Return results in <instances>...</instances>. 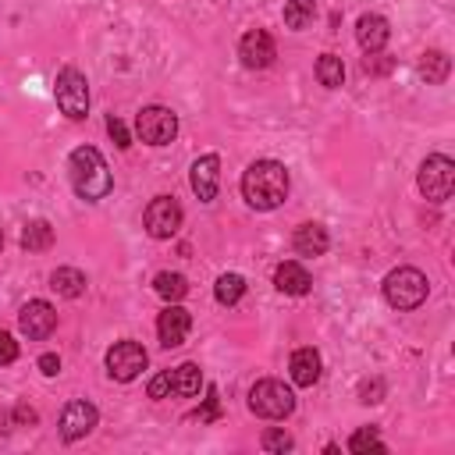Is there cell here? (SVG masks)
<instances>
[{
  "instance_id": "obj_1",
  "label": "cell",
  "mask_w": 455,
  "mask_h": 455,
  "mask_svg": "<svg viewBox=\"0 0 455 455\" xmlns=\"http://www.w3.org/2000/svg\"><path fill=\"white\" fill-rule=\"evenodd\" d=\"M242 196L252 210H277L288 199V171L277 160H256L242 174Z\"/></svg>"
},
{
  "instance_id": "obj_2",
  "label": "cell",
  "mask_w": 455,
  "mask_h": 455,
  "mask_svg": "<svg viewBox=\"0 0 455 455\" xmlns=\"http://www.w3.org/2000/svg\"><path fill=\"white\" fill-rule=\"evenodd\" d=\"M68 171H71V185H75L78 199H85V203H100L114 188L110 167L96 146H78L68 160Z\"/></svg>"
},
{
  "instance_id": "obj_3",
  "label": "cell",
  "mask_w": 455,
  "mask_h": 455,
  "mask_svg": "<svg viewBox=\"0 0 455 455\" xmlns=\"http://www.w3.org/2000/svg\"><path fill=\"white\" fill-rule=\"evenodd\" d=\"M380 288H384L387 306H395V309H416V306H423V299H427V291H430V281H427V274L416 270V267H395V270L384 277Z\"/></svg>"
},
{
  "instance_id": "obj_4",
  "label": "cell",
  "mask_w": 455,
  "mask_h": 455,
  "mask_svg": "<svg viewBox=\"0 0 455 455\" xmlns=\"http://www.w3.org/2000/svg\"><path fill=\"white\" fill-rule=\"evenodd\" d=\"M249 409H252L256 416H263V419H284V416H291V409H295V395H291V387H284L281 380L267 377V380H256V384L249 387Z\"/></svg>"
},
{
  "instance_id": "obj_5",
  "label": "cell",
  "mask_w": 455,
  "mask_h": 455,
  "mask_svg": "<svg viewBox=\"0 0 455 455\" xmlns=\"http://www.w3.org/2000/svg\"><path fill=\"white\" fill-rule=\"evenodd\" d=\"M53 96H57V107H60L64 117L82 121L89 114V82H85V75L78 68H60L57 71Z\"/></svg>"
},
{
  "instance_id": "obj_6",
  "label": "cell",
  "mask_w": 455,
  "mask_h": 455,
  "mask_svg": "<svg viewBox=\"0 0 455 455\" xmlns=\"http://www.w3.org/2000/svg\"><path fill=\"white\" fill-rule=\"evenodd\" d=\"M419 192L430 199V203H444L455 188V164L444 156V153H434L419 164V178H416Z\"/></svg>"
},
{
  "instance_id": "obj_7",
  "label": "cell",
  "mask_w": 455,
  "mask_h": 455,
  "mask_svg": "<svg viewBox=\"0 0 455 455\" xmlns=\"http://www.w3.org/2000/svg\"><path fill=\"white\" fill-rule=\"evenodd\" d=\"M135 132L146 146H167L174 135H178V114L171 107H142L139 117H135Z\"/></svg>"
},
{
  "instance_id": "obj_8",
  "label": "cell",
  "mask_w": 455,
  "mask_h": 455,
  "mask_svg": "<svg viewBox=\"0 0 455 455\" xmlns=\"http://www.w3.org/2000/svg\"><path fill=\"white\" fill-rule=\"evenodd\" d=\"M146 359L149 355H146V348L139 341H114L110 352H107V373L114 380L128 384V380H135L146 370Z\"/></svg>"
},
{
  "instance_id": "obj_9",
  "label": "cell",
  "mask_w": 455,
  "mask_h": 455,
  "mask_svg": "<svg viewBox=\"0 0 455 455\" xmlns=\"http://www.w3.org/2000/svg\"><path fill=\"white\" fill-rule=\"evenodd\" d=\"M142 224H146V231L153 235V238H174L178 235V228H181V206L174 203V196H156L149 206H146V213H142Z\"/></svg>"
},
{
  "instance_id": "obj_10",
  "label": "cell",
  "mask_w": 455,
  "mask_h": 455,
  "mask_svg": "<svg viewBox=\"0 0 455 455\" xmlns=\"http://www.w3.org/2000/svg\"><path fill=\"white\" fill-rule=\"evenodd\" d=\"M18 327H21V334H25L28 341H43V338H50L53 327H57V309H53L50 302H43V299H32V302L21 306Z\"/></svg>"
},
{
  "instance_id": "obj_11",
  "label": "cell",
  "mask_w": 455,
  "mask_h": 455,
  "mask_svg": "<svg viewBox=\"0 0 455 455\" xmlns=\"http://www.w3.org/2000/svg\"><path fill=\"white\" fill-rule=\"evenodd\" d=\"M238 57H242L245 68H270L274 57H277V46H274L270 32L249 28V32L242 36V43H238Z\"/></svg>"
},
{
  "instance_id": "obj_12",
  "label": "cell",
  "mask_w": 455,
  "mask_h": 455,
  "mask_svg": "<svg viewBox=\"0 0 455 455\" xmlns=\"http://www.w3.org/2000/svg\"><path fill=\"white\" fill-rule=\"evenodd\" d=\"M188 331H192V313L181 309L178 302H171V306L156 316V334H160V345H164V348L181 345V341L188 338Z\"/></svg>"
},
{
  "instance_id": "obj_13",
  "label": "cell",
  "mask_w": 455,
  "mask_h": 455,
  "mask_svg": "<svg viewBox=\"0 0 455 455\" xmlns=\"http://www.w3.org/2000/svg\"><path fill=\"white\" fill-rule=\"evenodd\" d=\"M96 419H100V416H96V405H89V402L78 398V402H68V405H64L57 427H60V437H64V441H78V437H85V434L96 427Z\"/></svg>"
},
{
  "instance_id": "obj_14",
  "label": "cell",
  "mask_w": 455,
  "mask_h": 455,
  "mask_svg": "<svg viewBox=\"0 0 455 455\" xmlns=\"http://www.w3.org/2000/svg\"><path fill=\"white\" fill-rule=\"evenodd\" d=\"M188 181H192V192L199 196V203H213L217 199V185H220V160L213 153L199 156L192 164V178Z\"/></svg>"
},
{
  "instance_id": "obj_15",
  "label": "cell",
  "mask_w": 455,
  "mask_h": 455,
  "mask_svg": "<svg viewBox=\"0 0 455 455\" xmlns=\"http://www.w3.org/2000/svg\"><path fill=\"white\" fill-rule=\"evenodd\" d=\"M355 39H359V46H363L366 53H380V50L387 46V39H391L387 18H380V14H363V18L355 21Z\"/></svg>"
},
{
  "instance_id": "obj_16",
  "label": "cell",
  "mask_w": 455,
  "mask_h": 455,
  "mask_svg": "<svg viewBox=\"0 0 455 455\" xmlns=\"http://www.w3.org/2000/svg\"><path fill=\"white\" fill-rule=\"evenodd\" d=\"M288 370H291V380L299 387H313L320 380V352L316 348H295Z\"/></svg>"
},
{
  "instance_id": "obj_17",
  "label": "cell",
  "mask_w": 455,
  "mask_h": 455,
  "mask_svg": "<svg viewBox=\"0 0 455 455\" xmlns=\"http://www.w3.org/2000/svg\"><path fill=\"white\" fill-rule=\"evenodd\" d=\"M274 284H277V291H284V295H306L313 281H309V274H306L302 263L288 259V263H281V267L274 270Z\"/></svg>"
},
{
  "instance_id": "obj_18",
  "label": "cell",
  "mask_w": 455,
  "mask_h": 455,
  "mask_svg": "<svg viewBox=\"0 0 455 455\" xmlns=\"http://www.w3.org/2000/svg\"><path fill=\"white\" fill-rule=\"evenodd\" d=\"M291 242H295V252L299 256H323L327 245H331L323 224H302V228H295V238Z\"/></svg>"
},
{
  "instance_id": "obj_19",
  "label": "cell",
  "mask_w": 455,
  "mask_h": 455,
  "mask_svg": "<svg viewBox=\"0 0 455 455\" xmlns=\"http://www.w3.org/2000/svg\"><path fill=\"white\" fill-rule=\"evenodd\" d=\"M199 387H203V373H199L196 363H181V366L171 370V395L192 398V395H199Z\"/></svg>"
},
{
  "instance_id": "obj_20",
  "label": "cell",
  "mask_w": 455,
  "mask_h": 455,
  "mask_svg": "<svg viewBox=\"0 0 455 455\" xmlns=\"http://www.w3.org/2000/svg\"><path fill=\"white\" fill-rule=\"evenodd\" d=\"M50 288H53L57 295H64V299H78V295L85 291V274L75 270V267H57V270L50 274Z\"/></svg>"
},
{
  "instance_id": "obj_21",
  "label": "cell",
  "mask_w": 455,
  "mask_h": 455,
  "mask_svg": "<svg viewBox=\"0 0 455 455\" xmlns=\"http://www.w3.org/2000/svg\"><path fill=\"white\" fill-rule=\"evenodd\" d=\"M448 71H451L448 53H441V50H427V53L419 57V75L427 78V85H441V82L448 78Z\"/></svg>"
},
{
  "instance_id": "obj_22",
  "label": "cell",
  "mask_w": 455,
  "mask_h": 455,
  "mask_svg": "<svg viewBox=\"0 0 455 455\" xmlns=\"http://www.w3.org/2000/svg\"><path fill=\"white\" fill-rule=\"evenodd\" d=\"M53 245V228L46 220H28L21 231V249L28 252H46Z\"/></svg>"
},
{
  "instance_id": "obj_23",
  "label": "cell",
  "mask_w": 455,
  "mask_h": 455,
  "mask_svg": "<svg viewBox=\"0 0 455 455\" xmlns=\"http://www.w3.org/2000/svg\"><path fill=\"white\" fill-rule=\"evenodd\" d=\"M313 18H316V4H313V0H288V4H284V25H288V28L302 32V28L313 25Z\"/></svg>"
},
{
  "instance_id": "obj_24",
  "label": "cell",
  "mask_w": 455,
  "mask_h": 455,
  "mask_svg": "<svg viewBox=\"0 0 455 455\" xmlns=\"http://www.w3.org/2000/svg\"><path fill=\"white\" fill-rule=\"evenodd\" d=\"M153 288H156V295H160V299H167V302H181V299L188 295V281H185L181 274H171V270L156 274Z\"/></svg>"
},
{
  "instance_id": "obj_25",
  "label": "cell",
  "mask_w": 455,
  "mask_h": 455,
  "mask_svg": "<svg viewBox=\"0 0 455 455\" xmlns=\"http://www.w3.org/2000/svg\"><path fill=\"white\" fill-rule=\"evenodd\" d=\"M213 295H217L220 306H235L245 295V277L242 274H220L217 284H213Z\"/></svg>"
},
{
  "instance_id": "obj_26",
  "label": "cell",
  "mask_w": 455,
  "mask_h": 455,
  "mask_svg": "<svg viewBox=\"0 0 455 455\" xmlns=\"http://www.w3.org/2000/svg\"><path fill=\"white\" fill-rule=\"evenodd\" d=\"M316 78H320V85L338 89V85L345 82V64H341V57H338V53H323V57L316 60Z\"/></svg>"
},
{
  "instance_id": "obj_27",
  "label": "cell",
  "mask_w": 455,
  "mask_h": 455,
  "mask_svg": "<svg viewBox=\"0 0 455 455\" xmlns=\"http://www.w3.org/2000/svg\"><path fill=\"white\" fill-rule=\"evenodd\" d=\"M384 451V441H380V434H377V427H359L352 437H348V451H355V455H363V451Z\"/></svg>"
},
{
  "instance_id": "obj_28",
  "label": "cell",
  "mask_w": 455,
  "mask_h": 455,
  "mask_svg": "<svg viewBox=\"0 0 455 455\" xmlns=\"http://www.w3.org/2000/svg\"><path fill=\"white\" fill-rule=\"evenodd\" d=\"M217 416H220V395H217V387H210V391H206V402L192 412V419H196V423H213Z\"/></svg>"
},
{
  "instance_id": "obj_29",
  "label": "cell",
  "mask_w": 455,
  "mask_h": 455,
  "mask_svg": "<svg viewBox=\"0 0 455 455\" xmlns=\"http://www.w3.org/2000/svg\"><path fill=\"white\" fill-rule=\"evenodd\" d=\"M259 444H263V451H288V448H291L295 441H291V434H284V430L270 427V430H263Z\"/></svg>"
},
{
  "instance_id": "obj_30",
  "label": "cell",
  "mask_w": 455,
  "mask_h": 455,
  "mask_svg": "<svg viewBox=\"0 0 455 455\" xmlns=\"http://www.w3.org/2000/svg\"><path fill=\"white\" fill-rule=\"evenodd\" d=\"M107 132H110V139L117 142V149H128V146H132V135H128V128H124L121 117H107Z\"/></svg>"
},
{
  "instance_id": "obj_31",
  "label": "cell",
  "mask_w": 455,
  "mask_h": 455,
  "mask_svg": "<svg viewBox=\"0 0 455 455\" xmlns=\"http://www.w3.org/2000/svg\"><path fill=\"white\" fill-rule=\"evenodd\" d=\"M146 391H149V398H171V370L156 373V377L146 384Z\"/></svg>"
},
{
  "instance_id": "obj_32",
  "label": "cell",
  "mask_w": 455,
  "mask_h": 455,
  "mask_svg": "<svg viewBox=\"0 0 455 455\" xmlns=\"http://www.w3.org/2000/svg\"><path fill=\"white\" fill-rule=\"evenodd\" d=\"M18 359V341L7 334V331H0V366H7V363H14Z\"/></svg>"
},
{
  "instance_id": "obj_33",
  "label": "cell",
  "mask_w": 455,
  "mask_h": 455,
  "mask_svg": "<svg viewBox=\"0 0 455 455\" xmlns=\"http://www.w3.org/2000/svg\"><path fill=\"white\" fill-rule=\"evenodd\" d=\"M36 366H39V373H43V377H57V373H60V359H57L53 352H43Z\"/></svg>"
},
{
  "instance_id": "obj_34",
  "label": "cell",
  "mask_w": 455,
  "mask_h": 455,
  "mask_svg": "<svg viewBox=\"0 0 455 455\" xmlns=\"http://www.w3.org/2000/svg\"><path fill=\"white\" fill-rule=\"evenodd\" d=\"M380 395H384V384L380 380H366L363 387H359V402H380Z\"/></svg>"
},
{
  "instance_id": "obj_35",
  "label": "cell",
  "mask_w": 455,
  "mask_h": 455,
  "mask_svg": "<svg viewBox=\"0 0 455 455\" xmlns=\"http://www.w3.org/2000/svg\"><path fill=\"white\" fill-rule=\"evenodd\" d=\"M36 419H39V416H36V409H32V405H25V402H21V405H14V423H18V427H32Z\"/></svg>"
},
{
  "instance_id": "obj_36",
  "label": "cell",
  "mask_w": 455,
  "mask_h": 455,
  "mask_svg": "<svg viewBox=\"0 0 455 455\" xmlns=\"http://www.w3.org/2000/svg\"><path fill=\"white\" fill-rule=\"evenodd\" d=\"M0 245H4V231H0Z\"/></svg>"
}]
</instances>
